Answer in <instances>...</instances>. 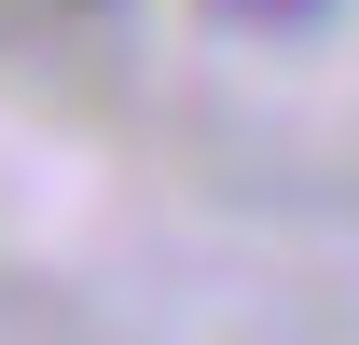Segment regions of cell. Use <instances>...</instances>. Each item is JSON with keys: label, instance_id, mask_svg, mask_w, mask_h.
<instances>
[{"label": "cell", "instance_id": "2", "mask_svg": "<svg viewBox=\"0 0 359 345\" xmlns=\"http://www.w3.org/2000/svg\"><path fill=\"white\" fill-rule=\"evenodd\" d=\"M55 14H111V0H55Z\"/></svg>", "mask_w": 359, "mask_h": 345}, {"label": "cell", "instance_id": "1", "mask_svg": "<svg viewBox=\"0 0 359 345\" xmlns=\"http://www.w3.org/2000/svg\"><path fill=\"white\" fill-rule=\"evenodd\" d=\"M346 0H208V28H249V42H318Z\"/></svg>", "mask_w": 359, "mask_h": 345}]
</instances>
